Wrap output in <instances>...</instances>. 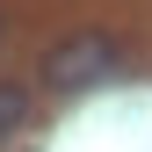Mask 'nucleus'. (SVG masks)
<instances>
[{"instance_id": "f257e3e1", "label": "nucleus", "mask_w": 152, "mask_h": 152, "mask_svg": "<svg viewBox=\"0 0 152 152\" xmlns=\"http://www.w3.org/2000/svg\"><path fill=\"white\" fill-rule=\"evenodd\" d=\"M116 36L109 29H80V36H58V44L44 51V80L51 87H94V80H109L116 72Z\"/></svg>"}, {"instance_id": "f03ea898", "label": "nucleus", "mask_w": 152, "mask_h": 152, "mask_svg": "<svg viewBox=\"0 0 152 152\" xmlns=\"http://www.w3.org/2000/svg\"><path fill=\"white\" fill-rule=\"evenodd\" d=\"M22 123H29V87H15V80H0V138H15Z\"/></svg>"}]
</instances>
